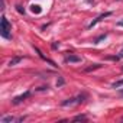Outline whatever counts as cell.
Listing matches in <instances>:
<instances>
[{
  "mask_svg": "<svg viewBox=\"0 0 123 123\" xmlns=\"http://www.w3.org/2000/svg\"><path fill=\"white\" fill-rule=\"evenodd\" d=\"M10 31H12L10 23L7 22L6 16H2V28H0V33H2V36L6 38V39H10Z\"/></svg>",
  "mask_w": 123,
  "mask_h": 123,
  "instance_id": "6da1fadb",
  "label": "cell"
},
{
  "mask_svg": "<svg viewBox=\"0 0 123 123\" xmlns=\"http://www.w3.org/2000/svg\"><path fill=\"white\" fill-rule=\"evenodd\" d=\"M110 15H111V12H106V13H101L100 16H97V18H96V19H94V20H93V22H91L90 25H88V29H91L93 26H96V25H97L98 22H101L103 19H106V18H109Z\"/></svg>",
  "mask_w": 123,
  "mask_h": 123,
  "instance_id": "7a4b0ae2",
  "label": "cell"
},
{
  "mask_svg": "<svg viewBox=\"0 0 123 123\" xmlns=\"http://www.w3.org/2000/svg\"><path fill=\"white\" fill-rule=\"evenodd\" d=\"M29 96H31V93H29V91H25L23 94H20V96L15 97V98H13V103H15V104H19L20 101H23V100H25V98H28Z\"/></svg>",
  "mask_w": 123,
  "mask_h": 123,
  "instance_id": "3957f363",
  "label": "cell"
},
{
  "mask_svg": "<svg viewBox=\"0 0 123 123\" xmlns=\"http://www.w3.org/2000/svg\"><path fill=\"white\" fill-rule=\"evenodd\" d=\"M80 61H81V58L77 55H73V54L65 56V62H80Z\"/></svg>",
  "mask_w": 123,
  "mask_h": 123,
  "instance_id": "277c9868",
  "label": "cell"
},
{
  "mask_svg": "<svg viewBox=\"0 0 123 123\" xmlns=\"http://www.w3.org/2000/svg\"><path fill=\"white\" fill-rule=\"evenodd\" d=\"M35 51L38 52V55H39V56H41V58H42L43 61H46V62H48V64H51L52 67H56V65H55V62H54V61H51V59H48V58H46V56H45V55H43V54L41 52V49H39V48H35Z\"/></svg>",
  "mask_w": 123,
  "mask_h": 123,
  "instance_id": "5b68a950",
  "label": "cell"
},
{
  "mask_svg": "<svg viewBox=\"0 0 123 123\" xmlns=\"http://www.w3.org/2000/svg\"><path fill=\"white\" fill-rule=\"evenodd\" d=\"M73 104H78V98H67L61 103V106H73Z\"/></svg>",
  "mask_w": 123,
  "mask_h": 123,
  "instance_id": "8992f818",
  "label": "cell"
},
{
  "mask_svg": "<svg viewBox=\"0 0 123 123\" xmlns=\"http://www.w3.org/2000/svg\"><path fill=\"white\" fill-rule=\"evenodd\" d=\"M12 122H18V119H15L13 116H5L0 119V123H12Z\"/></svg>",
  "mask_w": 123,
  "mask_h": 123,
  "instance_id": "52a82bcc",
  "label": "cell"
},
{
  "mask_svg": "<svg viewBox=\"0 0 123 123\" xmlns=\"http://www.w3.org/2000/svg\"><path fill=\"white\" fill-rule=\"evenodd\" d=\"M20 61H22V56H15V58H12L10 62H9V67H15L18 62H20Z\"/></svg>",
  "mask_w": 123,
  "mask_h": 123,
  "instance_id": "ba28073f",
  "label": "cell"
},
{
  "mask_svg": "<svg viewBox=\"0 0 123 123\" xmlns=\"http://www.w3.org/2000/svg\"><path fill=\"white\" fill-rule=\"evenodd\" d=\"M31 10H32L33 13H36V15L42 12V9H41V6H39V5H32V6H31Z\"/></svg>",
  "mask_w": 123,
  "mask_h": 123,
  "instance_id": "9c48e42d",
  "label": "cell"
},
{
  "mask_svg": "<svg viewBox=\"0 0 123 123\" xmlns=\"http://www.w3.org/2000/svg\"><path fill=\"white\" fill-rule=\"evenodd\" d=\"M80 120H87V116H84V114H78V116H75L74 119H73V122H80Z\"/></svg>",
  "mask_w": 123,
  "mask_h": 123,
  "instance_id": "30bf717a",
  "label": "cell"
},
{
  "mask_svg": "<svg viewBox=\"0 0 123 123\" xmlns=\"http://www.w3.org/2000/svg\"><path fill=\"white\" fill-rule=\"evenodd\" d=\"M97 68H101V64H94V65H91V67L86 68V71H87V73H90V71H93V70H97Z\"/></svg>",
  "mask_w": 123,
  "mask_h": 123,
  "instance_id": "8fae6325",
  "label": "cell"
},
{
  "mask_svg": "<svg viewBox=\"0 0 123 123\" xmlns=\"http://www.w3.org/2000/svg\"><path fill=\"white\" fill-rule=\"evenodd\" d=\"M122 58H123V48L120 49V52H119V55H117V56H113L111 59H116V61H119V59H122Z\"/></svg>",
  "mask_w": 123,
  "mask_h": 123,
  "instance_id": "7c38bea8",
  "label": "cell"
},
{
  "mask_svg": "<svg viewBox=\"0 0 123 123\" xmlns=\"http://www.w3.org/2000/svg\"><path fill=\"white\" fill-rule=\"evenodd\" d=\"M61 86H64V78L62 77H59L58 81H56V87H61Z\"/></svg>",
  "mask_w": 123,
  "mask_h": 123,
  "instance_id": "4fadbf2b",
  "label": "cell"
},
{
  "mask_svg": "<svg viewBox=\"0 0 123 123\" xmlns=\"http://www.w3.org/2000/svg\"><path fill=\"white\" fill-rule=\"evenodd\" d=\"M106 36H107V35H106V33H104V35H101V36H98V38H97V39H96V41H94V43H100V41H103V39H104V38H106Z\"/></svg>",
  "mask_w": 123,
  "mask_h": 123,
  "instance_id": "5bb4252c",
  "label": "cell"
},
{
  "mask_svg": "<svg viewBox=\"0 0 123 123\" xmlns=\"http://www.w3.org/2000/svg\"><path fill=\"white\" fill-rule=\"evenodd\" d=\"M120 86H123V80H119V81L113 83V87H114V88H116V87H120Z\"/></svg>",
  "mask_w": 123,
  "mask_h": 123,
  "instance_id": "9a60e30c",
  "label": "cell"
},
{
  "mask_svg": "<svg viewBox=\"0 0 123 123\" xmlns=\"http://www.w3.org/2000/svg\"><path fill=\"white\" fill-rule=\"evenodd\" d=\"M16 10H18L19 13H22V15H25V9H22V6H16Z\"/></svg>",
  "mask_w": 123,
  "mask_h": 123,
  "instance_id": "2e32d148",
  "label": "cell"
},
{
  "mask_svg": "<svg viewBox=\"0 0 123 123\" xmlns=\"http://www.w3.org/2000/svg\"><path fill=\"white\" fill-rule=\"evenodd\" d=\"M58 46H59V45H58V43H56V42H55V43H52V48H54V49H56V48H58Z\"/></svg>",
  "mask_w": 123,
  "mask_h": 123,
  "instance_id": "e0dca14e",
  "label": "cell"
},
{
  "mask_svg": "<svg viewBox=\"0 0 123 123\" xmlns=\"http://www.w3.org/2000/svg\"><path fill=\"white\" fill-rule=\"evenodd\" d=\"M117 26H123V20H120V22H117Z\"/></svg>",
  "mask_w": 123,
  "mask_h": 123,
  "instance_id": "ac0fdd59",
  "label": "cell"
},
{
  "mask_svg": "<svg viewBox=\"0 0 123 123\" xmlns=\"http://www.w3.org/2000/svg\"><path fill=\"white\" fill-rule=\"evenodd\" d=\"M120 94H122V96H123V90H122V91H120Z\"/></svg>",
  "mask_w": 123,
  "mask_h": 123,
  "instance_id": "d6986e66",
  "label": "cell"
},
{
  "mask_svg": "<svg viewBox=\"0 0 123 123\" xmlns=\"http://www.w3.org/2000/svg\"><path fill=\"white\" fill-rule=\"evenodd\" d=\"M122 120H123V119H122Z\"/></svg>",
  "mask_w": 123,
  "mask_h": 123,
  "instance_id": "ffe728a7",
  "label": "cell"
}]
</instances>
